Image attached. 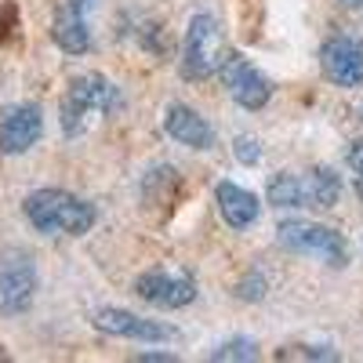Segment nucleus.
<instances>
[{
    "instance_id": "obj_14",
    "label": "nucleus",
    "mask_w": 363,
    "mask_h": 363,
    "mask_svg": "<svg viewBox=\"0 0 363 363\" xmlns=\"http://www.w3.org/2000/svg\"><path fill=\"white\" fill-rule=\"evenodd\" d=\"M269 203L272 207H309V193H306V178H298L291 171H280L269 178Z\"/></svg>"
},
{
    "instance_id": "obj_21",
    "label": "nucleus",
    "mask_w": 363,
    "mask_h": 363,
    "mask_svg": "<svg viewBox=\"0 0 363 363\" xmlns=\"http://www.w3.org/2000/svg\"><path fill=\"white\" fill-rule=\"evenodd\" d=\"M342 4H345V8H359V4H363V0H342Z\"/></svg>"
},
{
    "instance_id": "obj_4",
    "label": "nucleus",
    "mask_w": 363,
    "mask_h": 363,
    "mask_svg": "<svg viewBox=\"0 0 363 363\" xmlns=\"http://www.w3.org/2000/svg\"><path fill=\"white\" fill-rule=\"evenodd\" d=\"M280 244L287 251H298V255H309V258H320L327 265L342 269L349 262V244L338 229H327V225H316V222H301V218H291V222H280L277 229Z\"/></svg>"
},
{
    "instance_id": "obj_11",
    "label": "nucleus",
    "mask_w": 363,
    "mask_h": 363,
    "mask_svg": "<svg viewBox=\"0 0 363 363\" xmlns=\"http://www.w3.org/2000/svg\"><path fill=\"white\" fill-rule=\"evenodd\" d=\"M164 128L174 142L189 145V149H211L215 145V128L193 109V106H182V102H171L167 106V116H164Z\"/></svg>"
},
{
    "instance_id": "obj_1",
    "label": "nucleus",
    "mask_w": 363,
    "mask_h": 363,
    "mask_svg": "<svg viewBox=\"0 0 363 363\" xmlns=\"http://www.w3.org/2000/svg\"><path fill=\"white\" fill-rule=\"evenodd\" d=\"M22 211H26L29 225H33L37 233H44V236H84L99 218L95 203H87V200H80L66 189L29 193Z\"/></svg>"
},
{
    "instance_id": "obj_6",
    "label": "nucleus",
    "mask_w": 363,
    "mask_h": 363,
    "mask_svg": "<svg viewBox=\"0 0 363 363\" xmlns=\"http://www.w3.org/2000/svg\"><path fill=\"white\" fill-rule=\"evenodd\" d=\"M135 294L157 309H186L196 298V280L186 269H145L135 280Z\"/></svg>"
},
{
    "instance_id": "obj_5",
    "label": "nucleus",
    "mask_w": 363,
    "mask_h": 363,
    "mask_svg": "<svg viewBox=\"0 0 363 363\" xmlns=\"http://www.w3.org/2000/svg\"><path fill=\"white\" fill-rule=\"evenodd\" d=\"M37 298V265L26 251L8 247L0 255V313L18 316Z\"/></svg>"
},
{
    "instance_id": "obj_7",
    "label": "nucleus",
    "mask_w": 363,
    "mask_h": 363,
    "mask_svg": "<svg viewBox=\"0 0 363 363\" xmlns=\"http://www.w3.org/2000/svg\"><path fill=\"white\" fill-rule=\"evenodd\" d=\"M320 66L330 84L359 87L363 84V40L352 33H335L320 48Z\"/></svg>"
},
{
    "instance_id": "obj_20",
    "label": "nucleus",
    "mask_w": 363,
    "mask_h": 363,
    "mask_svg": "<svg viewBox=\"0 0 363 363\" xmlns=\"http://www.w3.org/2000/svg\"><path fill=\"white\" fill-rule=\"evenodd\" d=\"M138 359H145V363H149V359H153V363H167L171 356H164V352H142Z\"/></svg>"
},
{
    "instance_id": "obj_19",
    "label": "nucleus",
    "mask_w": 363,
    "mask_h": 363,
    "mask_svg": "<svg viewBox=\"0 0 363 363\" xmlns=\"http://www.w3.org/2000/svg\"><path fill=\"white\" fill-rule=\"evenodd\" d=\"M262 291H265V280H262V277H247V280H240V284H236V294H240V298H247V301H258Z\"/></svg>"
},
{
    "instance_id": "obj_10",
    "label": "nucleus",
    "mask_w": 363,
    "mask_h": 363,
    "mask_svg": "<svg viewBox=\"0 0 363 363\" xmlns=\"http://www.w3.org/2000/svg\"><path fill=\"white\" fill-rule=\"evenodd\" d=\"M102 335H113V338H131V342H174L178 330L167 327V323H157V320H142L128 309H99L91 316Z\"/></svg>"
},
{
    "instance_id": "obj_18",
    "label": "nucleus",
    "mask_w": 363,
    "mask_h": 363,
    "mask_svg": "<svg viewBox=\"0 0 363 363\" xmlns=\"http://www.w3.org/2000/svg\"><path fill=\"white\" fill-rule=\"evenodd\" d=\"M233 153H236V160H240V164H258V157H262L258 138H251V135H236Z\"/></svg>"
},
{
    "instance_id": "obj_15",
    "label": "nucleus",
    "mask_w": 363,
    "mask_h": 363,
    "mask_svg": "<svg viewBox=\"0 0 363 363\" xmlns=\"http://www.w3.org/2000/svg\"><path fill=\"white\" fill-rule=\"evenodd\" d=\"M306 193H309V207H335L342 196V182L330 167H313L306 174Z\"/></svg>"
},
{
    "instance_id": "obj_9",
    "label": "nucleus",
    "mask_w": 363,
    "mask_h": 363,
    "mask_svg": "<svg viewBox=\"0 0 363 363\" xmlns=\"http://www.w3.org/2000/svg\"><path fill=\"white\" fill-rule=\"evenodd\" d=\"M218 73H222V84L229 87V99L240 102L244 109H262L272 95V84L247 62L244 55H225Z\"/></svg>"
},
{
    "instance_id": "obj_12",
    "label": "nucleus",
    "mask_w": 363,
    "mask_h": 363,
    "mask_svg": "<svg viewBox=\"0 0 363 363\" xmlns=\"http://www.w3.org/2000/svg\"><path fill=\"white\" fill-rule=\"evenodd\" d=\"M84 8L87 0H69L55 11V26H51V37L55 44L62 48L66 55H84L91 48V33H87V22H84Z\"/></svg>"
},
{
    "instance_id": "obj_17",
    "label": "nucleus",
    "mask_w": 363,
    "mask_h": 363,
    "mask_svg": "<svg viewBox=\"0 0 363 363\" xmlns=\"http://www.w3.org/2000/svg\"><path fill=\"white\" fill-rule=\"evenodd\" d=\"M349 171H352V186H356V196L363 200V138H356L349 145Z\"/></svg>"
},
{
    "instance_id": "obj_16",
    "label": "nucleus",
    "mask_w": 363,
    "mask_h": 363,
    "mask_svg": "<svg viewBox=\"0 0 363 363\" xmlns=\"http://www.w3.org/2000/svg\"><path fill=\"white\" fill-rule=\"evenodd\" d=\"M215 363H225V359H258V345L251 338H229L225 345H218L211 352Z\"/></svg>"
},
{
    "instance_id": "obj_8",
    "label": "nucleus",
    "mask_w": 363,
    "mask_h": 363,
    "mask_svg": "<svg viewBox=\"0 0 363 363\" xmlns=\"http://www.w3.org/2000/svg\"><path fill=\"white\" fill-rule=\"evenodd\" d=\"M40 131H44L40 106H29V102L8 106L4 113H0V153H8V157L26 153V149L37 145Z\"/></svg>"
},
{
    "instance_id": "obj_3",
    "label": "nucleus",
    "mask_w": 363,
    "mask_h": 363,
    "mask_svg": "<svg viewBox=\"0 0 363 363\" xmlns=\"http://www.w3.org/2000/svg\"><path fill=\"white\" fill-rule=\"evenodd\" d=\"M225 62V37L215 15H193L186 40H182V77L186 80H207L211 73H218Z\"/></svg>"
},
{
    "instance_id": "obj_13",
    "label": "nucleus",
    "mask_w": 363,
    "mask_h": 363,
    "mask_svg": "<svg viewBox=\"0 0 363 363\" xmlns=\"http://www.w3.org/2000/svg\"><path fill=\"white\" fill-rule=\"evenodd\" d=\"M215 200H218V211H222V218H225L229 229H247L262 215L258 196L251 189H244V186H236V182H218Z\"/></svg>"
},
{
    "instance_id": "obj_2",
    "label": "nucleus",
    "mask_w": 363,
    "mask_h": 363,
    "mask_svg": "<svg viewBox=\"0 0 363 363\" xmlns=\"http://www.w3.org/2000/svg\"><path fill=\"white\" fill-rule=\"evenodd\" d=\"M120 87L113 80H106L102 73H84V77H73L66 95H62V131L69 138L84 135L87 124L95 116H109L120 109Z\"/></svg>"
}]
</instances>
